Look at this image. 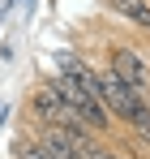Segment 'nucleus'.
I'll list each match as a JSON object with an SVG mask.
<instances>
[{
    "label": "nucleus",
    "instance_id": "f257e3e1",
    "mask_svg": "<svg viewBox=\"0 0 150 159\" xmlns=\"http://www.w3.org/2000/svg\"><path fill=\"white\" fill-rule=\"evenodd\" d=\"M34 142H39V151L47 159H82V151L95 142V133L86 129V125H34L30 133Z\"/></svg>",
    "mask_w": 150,
    "mask_h": 159
},
{
    "label": "nucleus",
    "instance_id": "f03ea898",
    "mask_svg": "<svg viewBox=\"0 0 150 159\" xmlns=\"http://www.w3.org/2000/svg\"><path fill=\"white\" fill-rule=\"evenodd\" d=\"M103 69H112V73L125 82L129 90H142V95H146L150 60L137 52V48H129V43H120V39H116V43H107V65H103Z\"/></svg>",
    "mask_w": 150,
    "mask_h": 159
},
{
    "label": "nucleus",
    "instance_id": "7ed1b4c3",
    "mask_svg": "<svg viewBox=\"0 0 150 159\" xmlns=\"http://www.w3.org/2000/svg\"><path fill=\"white\" fill-rule=\"evenodd\" d=\"M30 116H34V125H73L77 120L73 112L60 103V95L51 90L47 82L34 86V95H30ZM77 125H82V120H77Z\"/></svg>",
    "mask_w": 150,
    "mask_h": 159
},
{
    "label": "nucleus",
    "instance_id": "20e7f679",
    "mask_svg": "<svg viewBox=\"0 0 150 159\" xmlns=\"http://www.w3.org/2000/svg\"><path fill=\"white\" fill-rule=\"evenodd\" d=\"M103 4L120 22H129V26H137V30H150V0H103Z\"/></svg>",
    "mask_w": 150,
    "mask_h": 159
},
{
    "label": "nucleus",
    "instance_id": "39448f33",
    "mask_svg": "<svg viewBox=\"0 0 150 159\" xmlns=\"http://www.w3.org/2000/svg\"><path fill=\"white\" fill-rule=\"evenodd\" d=\"M129 129L137 133V142H146V146H150V99H142V103L133 107V116H129Z\"/></svg>",
    "mask_w": 150,
    "mask_h": 159
},
{
    "label": "nucleus",
    "instance_id": "423d86ee",
    "mask_svg": "<svg viewBox=\"0 0 150 159\" xmlns=\"http://www.w3.org/2000/svg\"><path fill=\"white\" fill-rule=\"evenodd\" d=\"M13 159H47V155L39 151V142H34L30 133H17V138H13Z\"/></svg>",
    "mask_w": 150,
    "mask_h": 159
},
{
    "label": "nucleus",
    "instance_id": "0eeeda50",
    "mask_svg": "<svg viewBox=\"0 0 150 159\" xmlns=\"http://www.w3.org/2000/svg\"><path fill=\"white\" fill-rule=\"evenodd\" d=\"M9 9H13V0H0V17H4V13H9Z\"/></svg>",
    "mask_w": 150,
    "mask_h": 159
},
{
    "label": "nucleus",
    "instance_id": "6e6552de",
    "mask_svg": "<svg viewBox=\"0 0 150 159\" xmlns=\"http://www.w3.org/2000/svg\"><path fill=\"white\" fill-rule=\"evenodd\" d=\"M34 4H39V0H26V13H34Z\"/></svg>",
    "mask_w": 150,
    "mask_h": 159
},
{
    "label": "nucleus",
    "instance_id": "1a4fd4ad",
    "mask_svg": "<svg viewBox=\"0 0 150 159\" xmlns=\"http://www.w3.org/2000/svg\"><path fill=\"white\" fill-rule=\"evenodd\" d=\"M146 95H150V82H146Z\"/></svg>",
    "mask_w": 150,
    "mask_h": 159
},
{
    "label": "nucleus",
    "instance_id": "9d476101",
    "mask_svg": "<svg viewBox=\"0 0 150 159\" xmlns=\"http://www.w3.org/2000/svg\"><path fill=\"white\" fill-rule=\"evenodd\" d=\"M0 112H4V107H0Z\"/></svg>",
    "mask_w": 150,
    "mask_h": 159
}]
</instances>
